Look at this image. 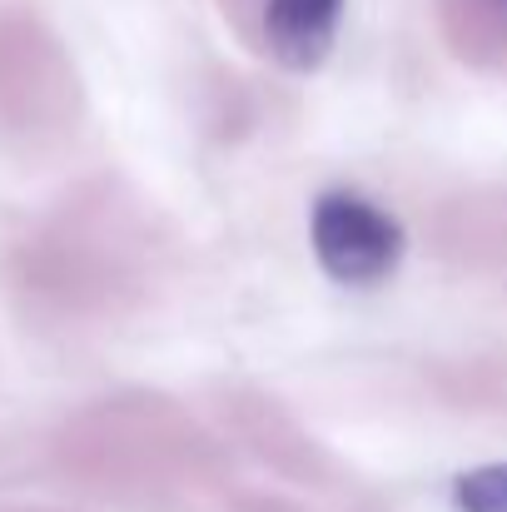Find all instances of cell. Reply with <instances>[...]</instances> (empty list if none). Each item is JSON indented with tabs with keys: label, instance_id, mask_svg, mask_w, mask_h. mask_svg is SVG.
Segmentation results:
<instances>
[{
	"label": "cell",
	"instance_id": "cell-1",
	"mask_svg": "<svg viewBox=\"0 0 507 512\" xmlns=\"http://www.w3.org/2000/svg\"><path fill=\"white\" fill-rule=\"evenodd\" d=\"M309 239H314V259L319 269L343 284V289H373L383 284L398 259H403V224L378 209L373 199L353 194V189H334L314 204L309 219Z\"/></svg>",
	"mask_w": 507,
	"mask_h": 512
},
{
	"label": "cell",
	"instance_id": "cell-2",
	"mask_svg": "<svg viewBox=\"0 0 507 512\" xmlns=\"http://www.w3.org/2000/svg\"><path fill=\"white\" fill-rule=\"evenodd\" d=\"M343 0H264V40L279 65L314 70L334 50Z\"/></svg>",
	"mask_w": 507,
	"mask_h": 512
},
{
	"label": "cell",
	"instance_id": "cell-3",
	"mask_svg": "<svg viewBox=\"0 0 507 512\" xmlns=\"http://www.w3.org/2000/svg\"><path fill=\"white\" fill-rule=\"evenodd\" d=\"M458 512H507V463H488L458 478L453 488Z\"/></svg>",
	"mask_w": 507,
	"mask_h": 512
},
{
	"label": "cell",
	"instance_id": "cell-4",
	"mask_svg": "<svg viewBox=\"0 0 507 512\" xmlns=\"http://www.w3.org/2000/svg\"><path fill=\"white\" fill-rule=\"evenodd\" d=\"M488 5H493V10H503V15H507V0H488Z\"/></svg>",
	"mask_w": 507,
	"mask_h": 512
}]
</instances>
